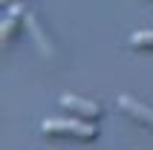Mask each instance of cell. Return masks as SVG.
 <instances>
[{"label":"cell","instance_id":"1","mask_svg":"<svg viewBox=\"0 0 153 150\" xmlns=\"http://www.w3.org/2000/svg\"><path fill=\"white\" fill-rule=\"evenodd\" d=\"M41 133L52 139H75V142H95L98 139V124L84 121V118H46L41 121Z\"/></svg>","mask_w":153,"mask_h":150},{"label":"cell","instance_id":"2","mask_svg":"<svg viewBox=\"0 0 153 150\" xmlns=\"http://www.w3.org/2000/svg\"><path fill=\"white\" fill-rule=\"evenodd\" d=\"M58 104L67 110L69 116L75 118H84V121H98L104 116V107L93 98H84V95H75V92H64L58 98Z\"/></svg>","mask_w":153,"mask_h":150},{"label":"cell","instance_id":"3","mask_svg":"<svg viewBox=\"0 0 153 150\" xmlns=\"http://www.w3.org/2000/svg\"><path fill=\"white\" fill-rule=\"evenodd\" d=\"M119 107H121V113H124L127 118H133L136 124L153 130V107L142 104V101L133 98V95H119Z\"/></svg>","mask_w":153,"mask_h":150},{"label":"cell","instance_id":"4","mask_svg":"<svg viewBox=\"0 0 153 150\" xmlns=\"http://www.w3.org/2000/svg\"><path fill=\"white\" fill-rule=\"evenodd\" d=\"M26 32H29V38L35 41V46H38V52H41V55H46V58H52V55H55V43H52L49 32L43 29L41 17L32 15V12H26Z\"/></svg>","mask_w":153,"mask_h":150},{"label":"cell","instance_id":"5","mask_svg":"<svg viewBox=\"0 0 153 150\" xmlns=\"http://www.w3.org/2000/svg\"><path fill=\"white\" fill-rule=\"evenodd\" d=\"M9 9H12V12L3 17V26H0V38H3V46L15 43L17 38H20V32L26 29V15H23V9H20V3H17V6H9Z\"/></svg>","mask_w":153,"mask_h":150},{"label":"cell","instance_id":"6","mask_svg":"<svg viewBox=\"0 0 153 150\" xmlns=\"http://www.w3.org/2000/svg\"><path fill=\"white\" fill-rule=\"evenodd\" d=\"M130 49L133 52H153V29H139L130 35Z\"/></svg>","mask_w":153,"mask_h":150},{"label":"cell","instance_id":"7","mask_svg":"<svg viewBox=\"0 0 153 150\" xmlns=\"http://www.w3.org/2000/svg\"><path fill=\"white\" fill-rule=\"evenodd\" d=\"M3 6H17V0H3Z\"/></svg>","mask_w":153,"mask_h":150}]
</instances>
